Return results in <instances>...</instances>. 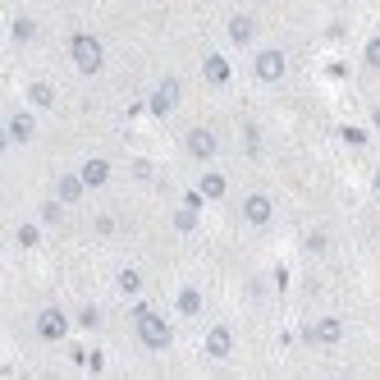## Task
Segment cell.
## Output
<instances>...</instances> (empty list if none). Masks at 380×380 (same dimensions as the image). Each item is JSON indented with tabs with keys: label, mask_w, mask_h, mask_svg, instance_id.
I'll use <instances>...</instances> for the list:
<instances>
[{
	"label": "cell",
	"mask_w": 380,
	"mask_h": 380,
	"mask_svg": "<svg viewBox=\"0 0 380 380\" xmlns=\"http://www.w3.org/2000/svg\"><path fill=\"white\" fill-rule=\"evenodd\" d=\"M307 339H311L316 348H335L339 339H344V321H339V316H321L316 326L307 330Z\"/></svg>",
	"instance_id": "9c48e42d"
},
{
	"label": "cell",
	"mask_w": 380,
	"mask_h": 380,
	"mask_svg": "<svg viewBox=\"0 0 380 380\" xmlns=\"http://www.w3.org/2000/svg\"><path fill=\"white\" fill-rule=\"evenodd\" d=\"M28 105H33V110H51V105H55V87L42 83V78L28 83Z\"/></svg>",
	"instance_id": "e0dca14e"
},
{
	"label": "cell",
	"mask_w": 380,
	"mask_h": 380,
	"mask_svg": "<svg viewBox=\"0 0 380 380\" xmlns=\"http://www.w3.org/2000/svg\"><path fill=\"white\" fill-rule=\"evenodd\" d=\"M362 64L380 74V33H376V37H367V46H362Z\"/></svg>",
	"instance_id": "44dd1931"
},
{
	"label": "cell",
	"mask_w": 380,
	"mask_h": 380,
	"mask_svg": "<svg viewBox=\"0 0 380 380\" xmlns=\"http://www.w3.org/2000/svg\"><path fill=\"white\" fill-rule=\"evenodd\" d=\"M202 78H207V87H229L234 69H229V60L220 51H207L202 55Z\"/></svg>",
	"instance_id": "30bf717a"
},
{
	"label": "cell",
	"mask_w": 380,
	"mask_h": 380,
	"mask_svg": "<svg viewBox=\"0 0 380 380\" xmlns=\"http://www.w3.org/2000/svg\"><path fill=\"white\" fill-rule=\"evenodd\" d=\"M183 151L192 156V161H202V165H211L220 156V138L207 129V124H192L188 133H183Z\"/></svg>",
	"instance_id": "5b68a950"
},
{
	"label": "cell",
	"mask_w": 380,
	"mask_h": 380,
	"mask_svg": "<svg viewBox=\"0 0 380 380\" xmlns=\"http://www.w3.org/2000/svg\"><path fill=\"white\" fill-rule=\"evenodd\" d=\"M229 46H257V14H229Z\"/></svg>",
	"instance_id": "ba28073f"
},
{
	"label": "cell",
	"mask_w": 380,
	"mask_h": 380,
	"mask_svg": "<svg viewBox=\"0 0 380 380\" xmlns=\"http://www.w3.org/2000/svg\"><path fill=\"white\" fill-rule=\"evenodd\" d=\"M174 307H179V316H202V289H192V284H183L179 289V298H174Z\"/></svg>",
	"instance_id": "2e32d148"
},
{
	"label": "cell",
	"mask_w": 380,
	"mask_h": 380,
	"mask_svg": "<svg viewBox=\"0 0 380 380\" xmlns=\"http://www.w3.org/2000/svg\"><path fill=\"white\" fill-rule=\"evenodd\" d=\"M37 339L42 344H64L69 339V316L60 307H42L37 311Z\"/></svg>",
	"instance_id": "8992f818"
},
{
	"label": "cell",
	"mask_w": 380,
	"mask_h": 380,
	"mask_svg": "<svg viewBox=\"0 0 380 380\" xmlns=\"http://www.w3.org/2000/svg\"><path fill=\"white\" fill-rule=\"evenodd\" d=\"M174 229H183V234H192V229H197V211H179V216H174Z\"/></svg>",
	"instance_id": "603a6c76"
},
{
	"label": "cell",
	"mask_w": 380,
	"mask_h": 380,
	"mask_svg": "<svg viewBox=\"0 0 380 380\" xmlns=\"http://www.w3.org/2000/svg\"><path fill=\"white\" fill-rule=\"evenodd\" d=\"M5 138L14 142V147L37 142V110H33V105H14V110L5 115Z\"/></svg>",
	"instance_id": "277c9868"
},
{
	"label": "cell",
	"mask_w": 380,
	"mask_h": 380,
	"mask_svg": "<svg viewBox=\"0 0 380 380\" xmlns=\"http://www.w3.org/2000/svg\"><path fill=\"white\" fill-rule=\"evenodd\" d=\"M197 192H202L207 202H225V197H229V179H225L220 170H207V174L197 179Z\"/></svg>",
	"instance_id": "5bb4252c"
},
{
	"label": "cell",
	"mask_w": 380,
	"mask_h": 380,
	"mask_svg": "<svg viewBox=\"0 0 380 380\" xmlns=\"http://www.w3.org/2000/svg\"><path fill=\"white\" fill-rule=\"evenodd\" d=\"M51 192H55V197L64 202V207H78V202H83V197H87V192H92V188H87V179H83V174H60Z\"/></svg>",
	"instance_id": "8fae6325"
},
{
	"label": "cell",
	"mask_w": 380,
	"mask_h": 380,
	"mask_svg": "<svg viewBox=\"0 0 380 380\" xmlns=\"http://www.w3.org/2000/svg\"><path fill=\"white\" fill-rule=\"evenodd\" d=\"M372 124H376V129H380V105H376V110H372Z\"/></svg>",
	"instance_id": "cb8c5ba5"
},
{
	"label": "cell",
	"mask_w": 380,
	"mask_h": 380,
	"mask_svg": "<svg viewBox=\"0 0 380 380\" xmlns=\"http://www.w3.org/2000/svg\"><path fill=\"white\" fill-rule=\"evenodd\" d=\"M243 220H248L252 229H266L270 220H275V202H270V192L252 188L248 197H243Z\"/></svg>",
	"instance_id": "52a82bcc"
},
{
	"label": "cell",
	"mask_w": 380,
	"mask_h": 380,
	"mask_svg": "<svg viewBox=\"0 0 380 380\" xmlns=\"http://www.w3.org/2000/svg\"><path fill=\"white\" fill-rule=\"evenodd\" d=\"M376 188H380V174H376Z\"/></svg>",
	"instance_id": "d4e9b609"
},
{
	"label": "cell",
	"mask_w": 380,
	"mask_h": 380,
	"mask_svg": "<svg viewBox=\"0 0 380 380\" xmlns=\"http://www.w3.org/2000/svg\"><path fill=\"white\" fill-rule=\"evenodd\" d=\"M234 353V330L229 326H216L207 335V357H229Z\"/></svg>",
	"instance_id": "9a60e30c"
},
{
	"label": "cell",
	"mask_w": 380,
	"mask_h": 380,
	"mask_svg": "<svg viewBox=\"0 0 380 380\" xmlns=\"http://www.w3.org/2000/svg\"><path fill=\"white\" fill-rule=\"evenodd\" d=\"M133 326H138V339H142L147 348H156V353L174 344V330H170V321H165L156 307H147V303H138V307H133Z\"/></svg>",
	"instance_id": "6da1fadb"
},
{
	"label": "cell",
	"mask_w": 380,
	"mask_h": 380,
	"mask_svg": "<svg viewBox=\"0 0 380 380\" xmlns=\"http://www.w3.org/2000/svg\"><path fill=\"white\" fill-rule=\"evenodd\" d=\"M179 96H183L179 78H161V87L151 92V115H170L174 105H179Z\"/></svg>",
	"instance_id": "7c38bea8"
},
{
	"label": "cell",
	"mask_w": 380,
	"mask_h": 380,
	"mask_svg": "<svg viewBox=\"0 0 380 380\" xmlns=\"http://www.w3.org/2000/svg\"><path fill=\"white\" fill-rule=\"evenodd\" d=\"M115 289H120L124 298H133V294H142V270H133V266H124L120 275H115Z\"/></svg>",
	"instance_id": "d6986e66"
},
{
	"label": "cell",
	"mask_w": 380,
	"mask_h": 380,
	"mask_svg": "<svg viewBox=\"0 0 380 380\" xmlns=\"http://www.w3.org/2000/svg\"><path fill=\"white\" fill-rule=\"evenodd\" d=\"M14 243L18 248H37V243H42V225H37V220H23V225L14 229Z\"/></svg>",
	"instance_id": "ffe728a7"
},
{
	"label": "cell",
	"mask_w": 380,
	"mask_h": 380,
	"mask_svg": "<svg viewBox=\"0 0 380 380\" xmlns=\"http://www.w3.org/2000/svg\"><path fill=\"white\" fill-rule=\"evenodd\" d=\"M37 33H42V28H37V18L18 14L14 28H9V42H14V46H28V42H37Z\"/></svg>",
	"instance_id": "ac0fdd59"
},
{
	"label": "cell",
	"mask_w": 380,
	"mask_h": 380,
	"mask_svg": "<svg viewBox=\"0 0 380 380\" xmlns=\"http://www.w3.org/2000/svg\"><path fill=\"white\" fill-rule=\"evenodd\" d=\"M284 74H289V60H284L280 46H261V51H252V78H257V83L275 87V83H284Z\"/></svg>",
	"instance_id": "3957f363"
},
{
	"label": "cell",
	"mask_w": 380,
	"mask_h": 380,
	"mask_svg": "<svg viewBox=\"0 0 380 380\" xmlns=\"http://www.w3.org/2000/svg\"><path fill=\"white\" fill-rule=\"evenodd\" d=\"M60 216H64V202L51 192V202H42V225H60Z\"/></svg>",
	"instance_id": "7402d4cb"
},
{
	"label": "cell",
	"mask_w": 380,
	"mask_h": 380,
	"mask_svg": "<svg viewBox=\"0 0 380 380\" xmlns=\"http://www.w3.org/2000/svg\"><path fill=\"white\" fill-rule=\"evenodd\" d=\"M69 64L78 74H101V64H105V46H101V37H92V33H74L69 37Z\"/></svg>",
	"instance_id": "7a4b0ae2"
},
{
	"label": "cell",
	"mask_w": 380,
	"mask_h": 380,
	"mask_svg": "<svg viewBox=\"0 0 380 380\" xmlns=\"http://www.w3.org/2000/svg\"><path fill=\"white\" fill-rule=\"evenodd\" d=\"M78 174L87 179V188H105L115 170H110V161H105V156H87V161H83V170H78Z\"/></svg>",
	"instance_id": "4fadbf2b"
}]
</instances>
